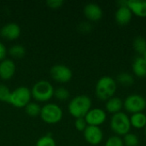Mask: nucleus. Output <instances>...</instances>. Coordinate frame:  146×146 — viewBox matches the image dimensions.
Returning a JSON list of instances; mask_svg holds the SVG:
<instances>
[{
    "label": "nucleus",
    "mask_w": 146,
    "mask_h": 146,
    "mask_svg": "<svg viewBox=\"0 0 146 146\" xmlns=\"http://www.w3.org/2000/svg\"><path fill=\"white\" fill-rule=\"evenodd\" d=\"M92 99L87 95H78L69 101L68 110L74 118H84L92 109Z\"/></svg>",
    "instance_id": "obj_1"
},
{
    "label": "nucleus",
    "mask_w": 146,
    "mask_h": 146,
    "mask_svg": "<svg viewBox=\"0 0 146 146\" xmlns=\"http://www.w3.org/2000/svg\"><path fill=\"white\" fill-rule=\"evenodd\" d=\"M117 90L116 80L110 76H103L96 83L95 94L101 101H107L114 97Z\"/></svg>",
    "instance_id": "obj_2"
},
{
    "label": "nucleus",
    "mask_w": 146,
    "mask_h": 146,
    "mask_svg": "<svg viewBox=\"0 0 146 146\" xmlns=\"http://www.w3.org/2000/svg\"><path fill=\"white\" fill-rule=\"evenodd\" d=\"M30 90L32 98L35 101L40 103L50 101L54 97L55 93V89L53 86L45 80L37 81Z\"/></svg>",
    "instance_id": "obj_3"
},
{
    "label": "nucleus",
    "mask_w": 146,
    "mask_h": 146,
    "mask_svg": "<svg viewBox=\"0 0 146 146\" xmlns=\"http://www.w3.org/2000/svg\"><path fill=\"white\" fill-rule=\"evenodd\" d=\"M110 127L115 135L119 137L125 136L126 134L130 133V130L132 128L130 118L127 114L123 111L112 115L110 121Z\"/></svg>",
    "instance_id": "obj_4"
},
{
    "label": "nucleus",
    "mask_w": 146,
    "mask_h": 146,
    "mask_svg": "<svg viewBox=\"0 0 146 146\" xmlns=\"http://www.w3.org/2000/svg\"><path fill=\"white\" fill-rule=\"evenodd\" d=\"M44 122L49 125H54L60 122L63 116V111L62 108L52 103L45 104L41 107V112L39 115Z\"/></svg>",
    "instance_id": "obj_5"
},
{
    "label": "nucleus",
    "mask_w": 146,
    "mask_h": 146,
    "mask_svg": "<svg viewBox=\"0 0 146 146\" xmlns=\"http://www.w3.org/2000/svg\"><path fill=\"white\" fill-rule=\"evenodd\" d=\"M31 90L27 86H19L11 92L8 104L15 108H25L31 102Z\"/></svg>",
    "instance_id": "obj_6"
},
{
    "label": "nucleus",
    "mask_w": 146,
    "mask_h": 146,
    "mask_svg": "<svg viewBox=\"0 0 146 146\" xmlns=\"http://www.w3.org/2000/svg\"><path fill=\"white\" fill-rule=\"evenodd\" d=\"M123 109L131 115L144 112L146 109L145 98L139 94H130L123 100Z\"/></svg>",
    "instance_id": "obj_7"
},
{
    "label": "nucleus",
    "mask_w": 146,
    "mask_h": 146,
    "mask_svg": "<svg viewBox=\"0 0 146 146\" xmlns=\"http://www.w3.org/2000/svg\"><path fill=\"white\" fill-rule=\"evenodd\" d=\"M50 77L53 80L60 84H65L71 80L73 72L69 67L64 64H56L51 67L50 70Z\"/></svg>",
    "instance_id": "obj_8"
},
{
    "label": "nucleus",
    "mask_w": 146,
    "mask_h": 146,
    "mask_svg": "<svg viewBox=\"0 0 146 146\" xmlns=\"http://www.w3.org/2000/svg\"><path fill=\"white\" fill-rule=\"evenodd\" d=\"M87 126L100 127L107 120V113L100 108H92L84 117Z\"/></svg>",
    "instance_id": "obj_9"
},
{
    "label": "nucleus",
    "mask_w": 146,
    "mask_h": 146,
    "mask_svg": "<svg viewBox=\"0 0 146 146\" xmlns=\"http://www.w3.org/2000/svg\"><path fill=\"white\" fill-rule=\"evenodd\" d=\"M83 135L85 140L92 146L100 145L104 139V133L100 127L87 126L83 132Z\"/></svg>",
    "instance_id": "obj_10"
},
{
    "label": "nucleus",
    "mask_w": 146,
    "mask_h": 146,
    "mask_svg": "<svg viewBox=\"0 0 146 146\" xmlns=\"http://www.w3.org/2000/svg\"><path fill=\"white\" fill-rule=\"evenodd\" d=\"M21 27L18 24L14 22H9L3 25L0 29V36L9 41H13L17 39L21 35Z\"/></svg>",
    "instance_id": "obj_11"
},
{
    "label": "nucleus",
    "mask_w": 146,
    "mask_h": 146,
    "mask_svg": "<svg viewBox=\"0 0 146 146\" xmlns=\"http://www.w3.org/2000/svg\"><path fill=\"white\" fill-rule=\"evenodd\" d=\"M83 13L85 17L89 21H98L101 20L103 16V10L101 7L94 3H89L85 5Z\"/></svg>",
    "instance_id": "obj_12"
},
{
    "label": "nucleus",
    "mask_w": 146,
    "mask_h": 146,
    "mask_svg": "<svg viewBox=\"0 0 146 146\" xmlns=\"http://www.w3.org/2000/svg\"><path fill=\"white\" fill-rule=\"evenodd\" d=\"M16 66L13 60L6 58L0 62V79L9 80L12 79L15 74Z\"/></svg>",
    "instance_id": "obj_13"
},
{
    "label": "nucleus",
    "mask_w": 146,
    "mask_h": 146,
    "mask_svg": "<svg viewBox=\"0 0 146 146\" xmlns=\"http://www.w3.org/2000/svg\"><path fill=\"white\" fill-rule=\"evenodd\" d=\"M133 16V15L131 9L127 7V4L125 6H119L115 14V21L121 26L128 24L131 21Z\"/></svg>",
    "instance_id": "obj_14"
},
{
    "label": "nucleus",
    "mask_w": 146,
    "mask_h": 146,
    "mask_svg": "<svg viewBox=\"0 0 146 146\" xmlns=\"http://www.w3.org/2000/svg\"><path fill=\"white\" fill-rule=\"evenodd\" d=\"M105 111L115 115L117 113H120L123 110V100L118 97H112L107 101H105Z\"/></svg>",
    "instance_id": "obj_15"
},
{
    "label": "nucleus",
    "mask_w": 146,
    "mask_h": 146,
    "mask_svg": "<svg viewBox=\"0 0 146 146\" xmlns=\"http://www.w3.org/2000/svg\"><path fill=\"white\" fill-rule=\"evenodd\" d=\"M127 7L131 9L133 15L146 18V1L129 0L127 1Z\"/></svg>",
    "instance_id": "obj_16"
},
{
    "label": "nucleus",
    "mask_w": 146,
    "mask_h": 146,
    "mask_svg": "<svg viewBox=\"0 0 146 146\" xmlns=\"http://www.w3.org/2000/svg\"><path fill=\"white\" fill-rule=\"evenodd\" d=\"M133 73L139 78L146 77V62L143 56L136 57L132 64Z\"/></svg>",
    "instance_id": "obj_17"
},
{
    "label": "nucleus",
    "mask_w": 146,
    "mask_h": 146,
    "mask_svg": "<svg viewBox=\"0 0 146 146\" xmlns=\"http://www.w3.org/2000/svg\"><path fill=\"white\" fill-rule=\"evenodd\" d=\"M129 118L132 127L135 129H145L146 127V115L144 112L133 114Z\"/></svg>",
    "instance_id": "obj_18"
},
{
    "label": "nucleus",
    "mask_w": 146,
    "mask_h": 146,
    "mask_svg": "<svg viewBox=\"0 0 146 146\" xmlns=\"http://www.w3.org/2000/svg\"><path fill=\"white\" fill-rule=\"evenodd\" d=\"M8 53L10 55L11 57L15 58V59H20L25 56L26 49L21 44H14L9 49Z\"/></svg>",
    "instance_id": "obj_19"
},
{
    "label": "nucleus",
    "mask_w": 146,
    "mask_h": 146,
    "mask_svg": "<svg viewBox=\"0 0 146 146\" xmlns=\"http://www.w3.org/2000/svg\"><path fill=\"white\" fill-rule=\"evenodd\" d=\"M26 114L30 117H38L40 115L41 107L38 104L34 102H30L25 108Z\"/></svg>",
    "instance_id": "obj_20"
},
{
    "label": "nucleus",
    "mask_w": 146,
    "mask_h": 146,
    "mask_svg": "<svg viewBox=\"0 0 146 146\" xmlns=\"http://www.w3.org/2000/svg\"><path fill=\"white\" fill-rule=\"evenodd\" d=\"M116 82L125 86H132L134 83V77L133 74H129V73H121L120 74H118L117 76V80Z\"/></svg>",
    "instance_id": "obj_21"
},
{
    "label": "nucleus",
    "mask_w": 146,
    "mask_h": 146,
    "mask_svg": "<svg viewBox=\"0 0 146 146\" xmlns=\"http://www.w3.org/2000/svg\"><path fill=\"white\" fill-rule=\"evenodd\" d=\"M133 49L140 55H144L146 52V39L143 37H137L133 40Z\"/></svg>",
    "instance_id": "obj_22"
},
{
    "label": "nucleus",
    "mask_w": 146,
    "mask_h": 146,
    "mask_svg": "<svg viewBox=\"0 0 146 146\" xmlns=\"http://www.w3.org/2000/svg\"><path fill=\"white\" fill-rule=\"evenodd\" d=\"M125 146H138L139 144V139L137 134L128 133L122 138Z\"/></svg>",
    "instance_id": "obj_23"
},
{
    "label": "nucleus",
    "mask_w": 146,
    "mask_h": 146,
    "mask_svg": "<svg viewBox=\"0 0 146 146\" xmlns=\"http://www.w3.org/2000/svg\"><path fill=\"white\" fill-rule=\"evenodd\" d=\"M36 146H56V143L50 135L46 134L38 139Z\"/></svg>",
    "instance_id": "obj_24"
},
{
    "label": "nucleus",
    "mask_w": 146,
    "mask_h": 146,
    "mask_svg": "<svg viewBox=\"0 0 146 146\" xmlns=\"http://www.w3.org/2000/svg\"><path fill=\"white\" fill-rule=\"evenodd\" d=\"M54 96L59 101H66V100L68 99V98L70 96V93L65 87L60 86V87H58V88H56L55 90Z\"/></svg>",
    "instance_id": "obj_25"
},
{
    "label": "nucleus",
    "mask_w": 146,
    "mask_h": 146,
    "mask_svg": "<svg viewBox=\"0 0 146 146\" xmlns=\"http://www.w3.org/2000/svg\"><path fill=\"white\" fill-rule=\"evenodd\" d=\"M10 93H11V91L6 85L0 84V102L9 103Z\"/></svg>",
    "instance_id": "obj_26"
},
{
    "label": "nucleus",
    "mask_w": 146,
    "mask_h": 146,
    "mask_svg": "<svg viewBox=\"0 0 146 146\" xmlns=\"http://www.w3.org/2000/svg\"><path fill=\"white\" fill-rule=\"evenodd\" d=\"M104 146H125L122 138L116 136V135H113L110 136V138H108V139L106 140Z\"/></svg>",
    "instance_id": "obj_27"
},
{
    "label": "nucleus",
    "mask_w": 146,
    "mask_h": 146,
    "mask_svg": "<svg viewBox=\"0 0 146 146\" xmlns=\"http://www.w3.org/2000/svg\"><path fill=\"white\" fill-rule=\"evenodd\" d=\"M78 29L82 33H90L92 29V26L90 23V21H82L79 24Z\"/></svg>",
    "instance_id": "obj_28"
},
{
    "label": "nucleus",
    "mask_w": 146,
    "mask_h": 146,
    "mask_svg": "<svg viewBox=\"0 0 146 146\" xmlns=\"http://www.w3.org/2000/svg\"><path fill=\"white\" fill-rule=\"evenodd\" d=\"M74 127H75V128L79 132H84L85 129L87 127V124H86V121L85 118H78V119H75Z\"/></svg>",
    "instance_id": "obj_29"
},
{
    "label": "nucleus",
    "mask_w": 146,
    "mask_h": 146,
    "mask_svg": "<svg viewBox=\"0 0 146 146\" xmlns=\"http://www.w3.org/2000/svg\"><path fill=\"white\" fill-rule=\"evenodd\" d=\"M45 3L50 9H56L61 8L63 5L64 2L62 0H48V1H46Z\"/></svg>",
    "instance_id": "obj_30"
},
{
    "label": "nucleus",
    "mask_w": 146,
    "mask_h": 146,
    "mask_svg": "<svg viewBox=\"0 0 146 146\" xmlns=\"http://www.w3.org/2000/svg\"><path fill=\"white\" fill-rule=\"evenodd\" d=\"M7 53H8V50H7L6 46L4 45L3 43H2L0 41V62H2L4 59H6Z\"/></svg>",
    "instance_id": "obj_31"
},
{
    "label": "nucleus",
    "mask_w": 146,
    "mask_h": 146,
    "mask_svg": "<svg viewBox=\"0 0 146 146\" xmlns=\"http://www.w3.org/2000/svg\"><path fill=\"white\" fill-rule=\"evenodd\" d=\"M142 56L144 57L145 61V62H146V52H145V54H144V55H143V56Z\"/></svg>",
    "instance_id": "obj_32"
},
{
    "label": "nucleus",
    "mask_w": 146,
    "mask_h": 146,
    "mask_svg": "<svg viewBox=\"0 0 146 146\" xmlns=\"http://www.w3.org/2000/svg\"><path fill=\"white\" fill-rule=\"evenodd\" d=\"M145 136H146V127H145Z\"/></svg>",
    "instance_id": "obj_33"
},
{
    "label": "nucleus",
    "mask_w": 146,
    "mask_h": 146,
    "mask_svg": "<svg viewBox=\"0 0 146 146\" xmlns=\"http://www.w3.org/2000/svg\"><path fill=\"white\" fill-rule=\"evenodd\" d=\"M145 103H146V98H145Z\"/></svg>",
    "instance_id": "obj_34"
}]
</instances>
